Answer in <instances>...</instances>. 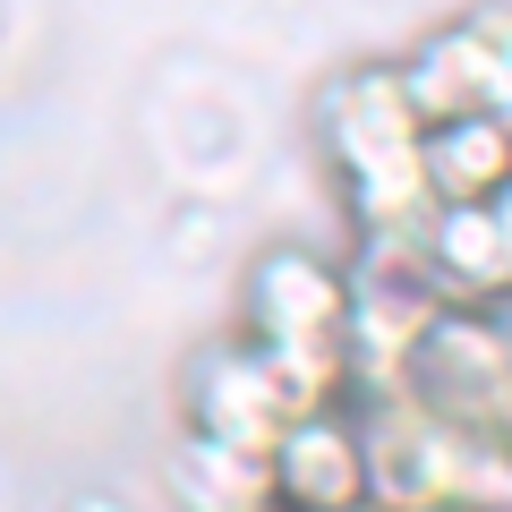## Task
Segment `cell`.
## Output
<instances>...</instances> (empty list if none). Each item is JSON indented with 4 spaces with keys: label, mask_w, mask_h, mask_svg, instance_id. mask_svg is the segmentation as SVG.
I'll list each match as a JSON object with an SVG mask.
<instances>
[{
    "label": "cell",
    "mask_w": 512,
    "mask_h": 512,
    "mask_svg": "<svg viewBox=\"0 0 512 512\" xmlns=\"http://www.w3.org/2000/svg\"><path fill=\"white\" fill-rule=\"evenodd\" d=\"M316 128H325V163H333V180H342L350 231H427V214H436L427 171H419L427 120L410 111L393 60L342 69L325 86V103H316Z\"/></svg>",
    "instance_id": "obj_1"
},
{
    "label": "cell",
    "mask_w": 512,
    "mask_h": 512,
    "mask_svg": "<svg viewBox=\"0 0 512 512\" xmlns=\"http://www.w3.org/2000/svg\"><path fill=\"white\" fill-rule=\"evenodd\" d=\"M393 393H410L427 419L461 427V436H487L512 410V333L478 308H436Z\"/></svg>",
    "instance_id": "obj_2"
},
{
    "label": "cell",
    "mask_w": 512,
    "mask_h": 512,
    "mask_svg": "<svg viewBox=\"0 0 512 512\" xmlns=\"http://www.w3.org/2000/svg\"><path fill=\"white\" fill-rule=\"evenodd\" d=\"M342 325H350V265L325 248L282 239L239 282V342L256 350H350Z\"/></svg>",
    "instance_id": "obj_3"
},
{
    "label": "cell",
    "mask_w": 512,
    "mask_h": 512,
    "mask_svg": "<svg viewBox=\"0 0 512 512\" xmlns=\"http://www.w3.org/2000/svg\"><path fill=\"white\" fill-rule=\"evenodd\" d=\"M359 444H367V512H444L461 487L470 436L427 419L410 393H359Z\"/></svg>",
    "instance_id": "obj_4"
},
{
    "label": "cell",
    "mask_w": 512,
    "mask_h": 512,
    "mask_svg": "<svg viewBox=\"0 0 512 512\" xmlns=\"http://www.w3.org/2000/svg\"><path fill=\"white\" fill-rule=\"evenodd\" d=\"M427 248V282H436L444 308H512V188L495 197H470V205H436L419 231Z\"/></svg>",
    "instance_id": "obj_5"
},
{
    "label": "cell",
    "mask_w": 512,
    "mask_h": 512,
    "mask_svg": "<svg viewBox=\"0 0 512 512\" xmlns=\"http://www.w3.org/2000/svg\"><path fill=\"white\" fill-rule=\"evenodd\" d=\"M180 410H188L180 427H197V436H222V444H239V453H274L282 427L299 419V410L282 402L274 367L256 359V342H239V333H231V342H214V350H197Z\"/></svg>",
    "instance_id": "obj_6"
},
{
    "label": "cell",
    "mask_w": 512,
    "mask_h": 512,
    "mask_svg": "<svg viewBox=\"0 0 512 512\" xmlns=\"http://www.w3.org/2000/svg\"><path fill=\"white\" fill-rule=\"evenodd\" d=\"M274 470V504L282 512H367V444H359V410L333 402L282 427V444L265 453Z\"/></svg>",
    "instance_id": "obj_7"
},
{
    "label": "cell",
    "mask_w": 512,
    "mask_h": 512,
    "mask_svg": "<svg viewBox=\"0 0 512 512\" xmlns=\"http://www.w3.org/2000/svg\"><path fill=\"white\" fill-rule=\"evenodd\" d=\"M393 69H402L410 111L436 128V120H461V111H487V103H495L504 52H495V43L478 35L470 18H461V26H436V35H419L402 60H393Z\"/></svg>",
    "instance_id": "obj_8"
},
{
    "label": "cell",
    "mask_w": 512,
    "mask_h": 512,
    "mask_svg": "<svg viewBox=\"0 0 512 512\" xmlns=\"http://www.w3.org/2000/svg\"><path fill=\"white\" fill-rule=\"evenodd\" d=\"M163 487H171L180 512H274V470H265V453H239V444L197 436V427L171 436Z\"/></svg>",
    "instance_id": "obj_9"
},
{
    "label": "cell",
    "mask_w": 512,
    "mask_h": 512,
    "mask_svg": "<svg viewBox=\"0 0 512 512\" xmlns=\"http://www.w3.org/2000/svg\"><path fill=\"white\" fill-rule=\"evenodd\" d=\"M419 171H427V197L436 205H470L512 188V128L495 111H461V120H436L419 137Z\"/></svg>",
    "instance_id": "obj_10"
},
{
    "label": "cell",
    "mask_w": 512,
    "mask_h": 512,
    "mask_svg": "<svg viewBox=\"0 0 512 512\" xmlns=\"http://www.w3.org/2000/svg\"><path fill=\"white\" fill-rule=\"evenodd\" d=\"M487 111H495V120L512 128V60H504V77H495V103H487Z\"/></svg>",
    "instance_id": "obj_11"
},
{
    "label": "cell",
    "mask_w": 512,
    "mask_h": 512,
    "mask_svg": "<svg viewBox=\"0 0 512 512\" xmlns=\"http://www.w3.org/2000/svg\"><path fill=\"white\" fill-rule=\"evenodd\" d=\"M69 512H137V504H120V495H77Z\"/></svg>",
    "instance_id": "obj_12"
},
{
    "label": "cell",
    "mask_w": 512,
    "mask_h": 512,
    "mask_svg": "<svg viewBox=\"0 0 512 512\" xmlns=\"http://www.w3.org/2000/svg\"><path fill=\"white\" fill-rule=\"evenodd\" d=\"M274 512H282V504H274Z\"/></svg>",
    "instance_id": "obj_13"
}]
</instances>
